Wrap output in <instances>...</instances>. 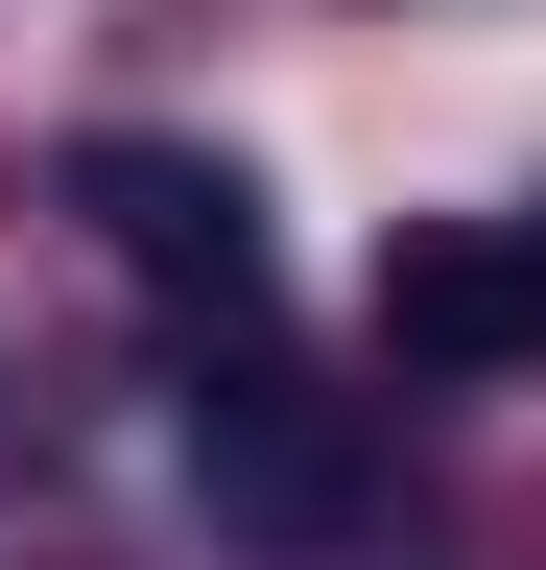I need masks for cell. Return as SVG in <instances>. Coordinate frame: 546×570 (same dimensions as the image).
<instances>
[{"label": "cell", "instance_id": "obj_1", "mask_svg": "<svg viewBox=\"0 0 546 570\" xmlns=\"http://www.w3.org/2000/svg\"><path fill=\"white\" fill-rule=\"evenodd\" d=\"M380 356H404V381H499V356H546V238H523V214L404 238V262H380Z\"/></svg>", "mask_w": 546, "mask_h": 570}, {"label": "cell", "instance_id": "obj_2", "mask_svg": "<svg viewBox=\"0 0 546 570\" xmlns=\"http://www.w3.org/2000/svg\"><path fill=\"white\" fill-rule=\"evenodd\" d=\"M190 499H215L238 547H332V523H357V452H332V404L215 381V404H190Z\"/></svg>", "mask_w": 546, "mask_h": 570}, {"label": "cell", "instance_id": "obj_3", "mask_svg": "<svg viewBox=\"0 0 546 570\" xmlns=\"http://www.w3.org/2000/svg\"><path fill=\"white\" fill-rule=\"evenodd\" d=\"M96 214H119V262L143 285H261V214H238V167H190V142H96Z\"/></svg>", "mask_w": 546, "mask_h": 570}]
</instances>
